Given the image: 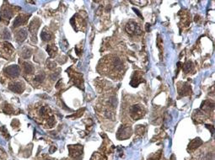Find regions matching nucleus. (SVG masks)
Wrapping results in <instances>:
<instances>
[{"instance_id": "nucleus-1", "label": "nucleus", "mask_w": 215, "mask_h": 160, "mask_svg": "<svg viewBox=\"0 0 215 160\" xmlns=\"http://www.w3.org/2000/svg\"><path fill=\"white\" fill-rule=\"evenodd\" d=\"M144 110L141 105H132L130 108V115L134 120H138L144 116Z\"/></svg>"}, {"instance_id": "nucleus-2", "label": "nucleus", "mask_w": 215, "mask_h": 160, "mask_svg": "<svg viewBox=\"0 0 215 160\" xmlns=\"http://www.w3.org/2000/svg\"><path fill=\"white\" fill-rule=\"evenodd\" d=\"M126 31L130 35H139L141 34V29L137 23L130 21L126 25Z\"/></svg>"}, {"instance_id": "nucleus-3", "label": "nucleus", "mask_w": 215, "mask_h": 160, "mask_svg": "<svg viewBox=\"0 0 215 160\" xmlns=\"http://www.w3.org/2000/svg\"><path fill=\"white\" fill-rule=\"evenodd\" d=\"M5 72L8 76L15 78L20 74V68L17 65H12L5 68Z\"/></svg>"}, {"instance_id": "nucleus-4", "label": "nucleus", "mask_w": 215, "mask_h": 160, "mask_svg": "<svg viewBox=\"0 0 215 160\" xmlns=\"http://www.w3.org/2000/svg\"><path fill=\"white\" fill-rule=\"evenodd\" d=\"M24 84L20 82H15L13 83L12 84L10 85V89L12 90V91L15 92V93H21L24 90Z\"/></svg>"}, {"instance_id": "nucleus-5", "label": "nucleus", "mask_w": 215, "mask_h": 160, "mask_svg": "<svg viewBox=\"0 0 215 160\" xmlns=\"http://www.w3.org/2000/svg\"><path fill=\"white\" fill-rule=\"evenodd\" d=\"M26 20H27V17L25 15L18 16L14 21V26L16 27V26H20L21 25H23V24H25L26 22Z\"/></svg>"}, {"instance_id": "nucleus-6", "label": "nucleus", "mask_w": 215, "mask_h": 160, "mask_svg": "<svg viewBox=\"0 0 215 160\" xmlns=\"http://www.w3.org/2000/svg\"><path fill=\"white\" fill-rule=\"evenodd\" d=\"M16 41H23L25 40L26 36H27V32L25 30H20L17 32L16 34Z\"/></svg>"}, {"instance_id": "nucleus-7", "label": "nucleus", "mask_w": 215, "mask_h": 160, "mask_svg": "<svg viewBox=\"0 0 215 160\" xmlns=\"http://www.w3.org/2000/svg\"><path fill=\"white\" fill-rule=\"evenodd\" d=\"M24 69H25V72H26V73H31V72L34 71V68H33V66L31 65L28 62L24 63Z\"/></svg>"}, {"instance_id": "nucleus-8", "label": "nucleus", "mask_w": 215, "mask_h": 160, "mask_svg": "<svg viewBox=\"0 0 215 160\" xmlns=\"http://www.w3.org/2000/svg\"><path fill=\"white\" fill-rule=\"evenodd\" d=\"M41 39L44 41H49L50 39H51V35L50 33H48V31H43L41 32Z\"/></svg>"}, {"instance_id": "nucleus-9", "label": "nucleus", "mask_w": 215, "mask_h": 160, "mask_svg": "<svg viewBox=\"0 0 215 160\" xmlns=\"http://www.w3.org/2000/svg\"><path fill=\"white\" fill-rule=\"evenodd\" d=\"M190 91L191 90H190L189 86L186 85V84H184V86L182 87V89H179V93H181V95H188Z\"/></svg>"}, {"instance_id": "nucleus-10", "label": "nucleus", "mask_w": 215, "mask_h": 160, "mask_svg": "<svg viewBox=\"0 0 215 160\" xmlns=\"http://www.w3.org/2000/svg\"><path fill=\"white\" fill-rule=\"evenodd\" d=\"M192 62H187L186 63H185V65L183 66V70L186 73L189 72L191 70H192Z\"/></svg>"}, {"instance_id": "nucleus-11", "label": "nucleus", "mask_w": 215, "mask_h": 160, "mask_svg": "<svg viewBox=\"0 0 215 160\" xmlns=\"http://www.w3.org/2000/svg\"><path fill=\"white\" fill-rule=\"evenodd\" d=\"M198 141H200L199 138H198V139L193 140V141L192 142V143H191V144L189 145V147H190V148H195V147H198V145L202 144V142H200V143H198Z\"/></svg>"}, {"instance_id": "nucleus-12", "label": "nucleus", "mask_w": 215, "mask_h": 160, "mask_svg": "<svg viewBox=\"0 0 215 160\" xmlns=\"http://www.w3.org/2000/svg\"><path fill=\"white\" fill-rule=\"evenodd\" d=\"M47 52H48V53H49V55L51 57H52L54 54H55V52H57V48L55 46H47Z\"/></svg>"}, {"instance_id": "nucleus-13", "label": "nucleus", "mask_w": 215, "mask_h": 160, "mask_svg": "<svg viewBox=\"0 0 215 160\" xmlns=\"http://www.w3.org/2000/svg\"><path fill=\"white\" fill-rule=\"evenodd\" d=\"M31 52L26 48V49H25V50L23 51L22 56H23V57H25V58H27V57H30V56H31Z\"/></svg>"}, {"instance_id": "nucleus-14", "label": "nucleus", "mask_w": 215, "mask_h": 160, "mask_svg": "<svg viewBox=\"0 0 215 160\" xmlns=\"http://www.w3.org/2000/svg\"><path fill=\"white\" fill-rule=\"evenodd\" d=\"M44 78H45V75H44L43 73H42V74L41 73V74L37 75V76H35V80L36 81V82L41 83V82H42V81H43Z\"/></svg>"}]
</instances>
